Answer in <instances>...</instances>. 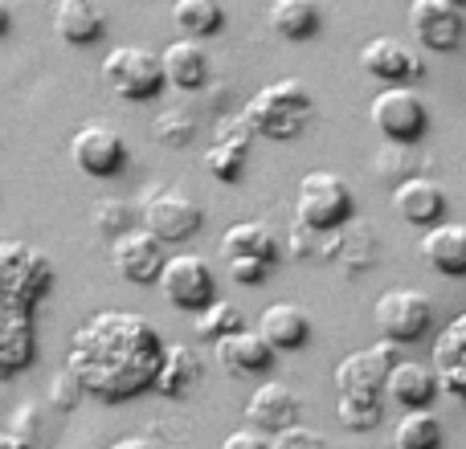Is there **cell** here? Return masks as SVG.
Instances as JSON below:
<instances>
[{
    "label": "cell",
    "instance_id": "cell-1",
    "mask_svg": "<svg viewBox=\"0 0 466 449\" xmlns=\"http://www.w3.org/2000/svg\"><path fill=\"white\" fill-rule=\"evenodd\" d=\"M160 355L164 339L152 319L136 311H95L70 335L66 372L78 380L82 396L123 404L152 388Z\"/></svg>",
    "mask_w": 466,
    "mask_h": 449
},
{
    "label": "cell",
    "instance_id": "cell-2",
    "mask_svg": "<svg viewBox=\"0 0 466 449\" xmlns=\"http://www.w3.org/2000/svg\"><path fill=\"white\" fill-rule=\"evenodd\" d=\"M54 290V265L29 241H0V380L21 376L37 355V306Z\"/></svg>",
    "mask_w": 466,
    "mask_h": 449
},
{
    "label": "cell",
    "instance_id": "cell-3",
    "mask_svg": "<svg viewBox=\"0 0 466 449\" xmlns=\"http://www.w3.org/2000/svg\"><path fill=\"white\" fill-rule=\"evenodd\" d=\"M241 119L249 123L254 135L299 139L315 119V98L299 78H279V82L262 86L254 98H249V106H246Z\"/></svg>",
    "mask_w": 466,
    "mask_h": 449
},
{
    "label": "cell",
    "instance_id": "cell-4",
    "mask_svg": "<svg viewBox=\"0 0 466 449\" xmlns=\"http://www.w3.org/2000/svg\"><path fill=\"white\" fill-rule=\"evenodd\" d=\"M352 217V185L336 172H307L295 193V221L315 233H328Z\"/></svg>",
    "mask_w": 466,
    "mask_h": 449
},
{
    "label": "cell",
    "instance_id": "cell-5",
    "mask_svg": "<svg viewBox=\"0 0 466 449\" xmlns=\"http://www.w3.org/2000/svg\"><path fill=\"white\" fill-rule=\"evenodd\" d=\"M372 323H377L380 339L389 344H418L430 327H434V303L413 286H393L377 298L372 306Z\"/></svg>",
    "mask_w": 466,
    "mask_h": 449
},
{
    "label": "cell",
    "instance_id": "cell-6",
    "mask_svg": "<svg viewBox=\"0 0 466 449\" xmlns=\"http://www.w3.org/2000/svg\"><path fill=\"white\" fill-rule=\"evenodd\" d=\"M103 82L127 103H147L164 90L160 54H152L144 45H115L103 57Z\"/></svg>",
    "mask_w": 466,
    "mask_h": 449
},
{
    "label": "cell",
    "instance_id": "cell-7",
    "mask_svg": "<svg viewBox=\"0 0 466 449\" xmlns=\"http://www.w3.org/2000/svg\"><path fill=\"white\" fill-rule=\"evenodd\" d=\"M369 119L389 144H418L430 127V115H426V103L413 95L410 86H385L372 95V106H369Z\"/></svg>",
    "mask_w": 466,
    "mask_h": 449
},
{
    "label": "cell",
    "instance_id": "cell-8",
    "mask_svg": "<svg viewBox=\"0 0 466 449\" xmlns=\"http://www.w3.org/2000/svg\"><path fill=\"white\" fill-rule=\"evenodd\" d=\"M156 282H160L164 298H168L177 311H201L205 303H213V298H218V278H213V265L205 262L201 254H172V257H164Z\"/></svg>",
    "mask_w": 466,
    "mask_h": 449
},
{
    "label": "cell",
    "instance_id": "cell-9",
    "mask_svg": "<svg viewBox=\"0 0 466 449\" xmlns=\"http://www.w3.org/2000/svg\"><path fill=\"white\" fill-rule=\"evenodd\" d=\"M70 160L82 176L111 180L127 168V139L106 123H82L70 139Z\"/></svg>",
    "mask_w": 466,
    "mask_h": 449
},
{
    "label": "cell",
    "instance_id": "cell-10",
    "mask_svg": "<svg viewBox=\"0 0 466 449\" xmlns=\"http://www.w3.org/2000/svg\"><path fill=\"white\" fill-rule=\"evenodd\" d=\"M139 221H144V229L160 241H188V237H197V229H201L205 209L193 201V196L164 193L160 188V193L144 196V205H139Z\"/></svg>",
    "mask_w": 466,
    "mask_h": 449
},
{
    "label": "cell",
    "instance_id": "cell-11",
    "mask_svg": "<svg viewBox=\"0 0 466 449\" xmlns=\"http://www.w3.org/2000/svg\"><path fill=\"white\" fill-rule=\"evenodd\" d=\"M360 70L369 78L385 82V86H410V82H418L426 74V62H421V54L410 41L372 37L360 45Z\"/></svg>",
    "mask_w": 466,
    "mask_h": 449
},
{
    "label": "cell",
    "instance_id": "cell-12",
    "mask_svg": "<svg viewBox=\"0 0 466 449\" xmlns=\"http://www.w3.org/2000/svg\"><path fill=\"white\" fill-rule=\"evenodd\" d=\"M164 257H168L164 254V241L152 237L147 229H123V233H115V241H111L115 274H119L123 282H136V286L156 282Z\"/></svg>",
    "mask_w": 466,
    "mask_h": 449
},
{
    "label": "cell",
    "instance_id": "cell-13",
    "mask_svg": "<svg viewBox=\"0 0 466 449\" xmlns=\"http://www.w3.org/2000/svg\"><path fill=\"white\" fill-rule=\"evenodd\" d=\"M410 33L421 49L451 54L462 41V8L451 0H410Z\"/></svg>",
    "mask_w": 466,
    "mask_h": 449
},
{
    "label": "cell",
    "instance_id": "cell-14",
    "mask_svg": "<svg viewBox=\"0 0 466 449\" xmlns=\"http://www.w3.org/2000/svg\"><path fill=\"white\" fill-rule=\"evenodd\" d=\"M397 360H401L397 344H389V339H380L377 347H360L336 364V388L339 393H385L389 364Z\"/></svg>",
    "mask_w": 466,
    "mask_h": 449
},
{
    "label": "cell",
    "instance_id": "cell-15",
    "mask_svg": "<svg viewBox=\"0 0 466 449\" xmlns=\"http://www.w3.org/2000/svg\"><path fill=\"white\" fill-rule=\"evenodd\" d=\"M430 368L438 376V388H446L451 396L466 401V311L454 314L434 339L430 352Z\"/></svg>",
    "mask_w": 466,
    "mask_h": 449
},
{
    "label": "cell",
    "instance_id": "cell-16",
    "mask_svg": "<svg viewBox=\"0 0 466 449\" xmlns=\"http://www.w3.org/2000/svg\"><path fill=\"white\" fill-rule=\"evenodd\" d=\"M249 144H254V131H249V123L241 119V115H233L218 127V135H213L209 152H205V168H209L213 180H221V185H233V180L241 176V168H246L249 160Z\"/></svg>",
    "mask_w": 466,
    "mask_h": 449
},
{
    "label": "cell",
    "instance_id": "cell-17",
    "mask_svg": "<svg viewBox=\"0 0 466 449\" xmlns=\"http://www.w3.org/2000/svg\"><path fill=\"white\" fill-rule=\"evenodd\" d=\"M421 262L446 278H466V224L434 221L421 233Z\"/></svg>",
    "mask_w": 466,
    "mask_h": 449
},
{
    "label": "cell",
    "instance_id": "cell-18",
    "mask_svg": "<svg viewBox=\"0 0 466 449\" xmlns=\"http://www.w3.org/2000/svg\"><path fill=\"white\" fill-rule=\"evenodd\" d=\"M213 355H218V364L229 372V376H258V372L270 368L274 352L270 344H266L258 331H226V335L213 339Z\"/></svg>",
    "mask_w": 466,
    "mask_h": 449
},
{
    "label": "cell",
    "instance_id": "cell-19",
    "mask_svg": "<svg viewBox=\"0 0 466 449\" xmlns=\"http://www.w3.org/2000/svg\"><path fill=\"white\" fill-rule=\"evenodd\" d=\"M205 376V364L201 355L193 352L188 344H164V355H160V368L152 376V388L168 401H185L188 393H197Z\"/></svg>",
    "mask_w": 466,
    "mask_h": 449
},
{
    "label": "cell",
    "instance_id": "cell-20",
    "mask_svg": "<svg viewBox=\"0 0 466 449\" xmlns=\"http://www.w3.org/2000/svg\"><path fill=\"white\" fill-rule=\"evenodd\" d=\"M389 205H393L397 217L410 224H434V221H442V213H446V193H442V185L430 176H405V180H397Z\"/></svg>",
    "mask_w": 466,
    "mask_h": 449
},
{
    "label": "cell",
    "instance_id": "cell-21",
    "mask_svg": "<svg viewBox=\"0 0 466 449\" xmlns=\"http://www.w3.org/2000/svg\"><path fill=\"white\" fill-rule=\"evenodd\" d=\"M246 421H249V429L274 434V429L299 421V396L290 393V384H282V380H262L246 401Z\"/></svg>",
    "mask_w": 466,
    "mask_h": 449
},
{
    "label": "cell",
    "instance_id": "cell-22",
    "mask_svg": "<svg viewBox=\"0 0 466 449\" xmlns=\"http://www.w3.org/2000/svg\"><path fill=\"white\" fill-rule=\"evenodd\" d=\"M54 33L66 45H95L106 33V5L103 0H57Z\"/></svg>",
    "mask_w": 466,
    "mask_h": 449
},
{
    "label": "cell",
    "instance_id": "cell-23",
    "mask_svg": "<svg viewBox=\"0 0 466 449\" xmlns=\"http://www.w3.org/2000/svg\"><path fill=\"white\" fill-rule=\"evenodd\" d=\"M160 70H164V86L201 90L209 82V54H205V45L197 37H177L160 54Z\"/></svg>",
    "mask_w": 466,
    "mask_h": 449
},
{
    "label": "cell",
    "instance_id": "cell-24",
    "mask_svg": "<svg viewBox=\"0 0 466 449\" xmlns=\"http://www.w3.org/2000/svg\"><path fill=\"white\" fill-rule=\"evenodd\" d=\"M258 335L270 344V352H299L311 339V319L295 303H270L258 314Z\"/></svg>",
    "mask_w": 466,
    "mask_h": 449
},
{
    "label": "cell",
    "instance_id": "cell-25",
    "mask_svg": "<svg viewBox=\"0 0 466 449\" xmlns=\"http://www.w3.org/2000/svg\"><path fill=\"white\" fill-rule=\"evenodd\" d=\"M385 396H393L401 409H426V404L438 396V376H434V368H430V364H413V360L389 364Z\"/></svg>",
    "mask_w": 466,
    "mask_h": 449
},
{
    "label": "cell",
    "instance_id": "cell-26",
    "mask_svg": "<svg viewBox=\"0 0 466 449\" xmlns=\"http://www.w3.org/2000/svg\"><path fill=\"white\" fill-rule=\"evenodd\" d=\"M221 257H262V262H279V237L266 221H238L221 233Z\"/></svg>",
    "mask_w": 466,
    "mask_h": 449
},
{
    "label": "cell",
    "instance_id": "cell-27",
    "mask_svg": "<svg viewBox=\"0 0 466 449\" xmlns=\"http://www.w3.org/2000/svg\"><path fill=\"white\" fill-rule=\"evenodd\" d=\"M266 25L282 41H307L319 29V0H270Z\"/></svg>",
    "mask_w": 466,
    "mask_h": 449
},
{
    "label": "cell",
    "instance_id": "cell-28",
    "mask_svg": "<svg viewBox=\"0 0 466 449\" xmlns=\"http://www.w3.org/2000/svg\"><path fill=\"white\" fill-rule=\"evenodd\" d=\"M397 449H438L442 445V417L434 409H405V417L393 425Z\"/></svg>",
    "mask_w": 466,
    "mask_h": 449
},
{
    "label": "cell",
    "instance_id": "cell-29",
    "mask_svg": "<svg viewBox=\"0 0 466 449\" xmlns=\"http://www.w3.org/2000/svg\"><path fill=\"white\" fill-rule=\"evenodd\" d=\"M172 25L185 37H209L226 25V8L221 0H172Z\"/></svg>",
    "mask_w": 466,
    "mask_h": 449
},
{
    "label": "cell",
    "instance_id": "cell-30",
    "mask_svg": "<svg viewBox=\"0 0 466 449\" xmlns=\"http://www.w3.org/2000/svg\"><path fill=\"white\" fill-rule=\"evenodd\" d=\"M336 417L344 421V429H352V434H369V429H377L380 417H385L380 393H339Z\"/></svg>",
    "mask_w": 466,
    "mask_h": 449
},
{
    "label": "cell",
    "instance_id": "cell-31",
    "mask_svg": "<svg viewBox=\"0 0 466 449\" xmlns=\"http://www.w3.org/2000/svg\"><path fill=\"white\" fill-rule=\"evenodd\" d=\"M241 327V311L226 298H213V303H205L201 311H193V331L201 339H218L226 335V331H238Z\"/></svg>",
    "mask_w": 466,
    "mask_h": 449
},
{
    "label": "cell",
    "instance_id": "cell-32",
    "mask_svg": "<svg viewBox=\"0 0 466 449\" xmlns=\"http://www.w3.org/2000/svg\"><path fill=\"white\" fill-rule=\"evenodd\" d=\"M152 135H156V144H164V147H188L197 135V123L180 111H164V115H156Z\"/></svg>",
    "mask_w": 466,
    "mask_h": 449
},
{
    "label": "cell",
    "instance_id": "cell-33",
    "mask_svg": "<svg viewBox=\"0 0 466 449\" xmlns=\"http://www.w3.org/2000/svg\"><path fill=\"white\" fill-rule=\"evenodd\" d=\"M270 449H328V442H323L315 429H307V425H299V421H290V425L274 429Z\"/></svg>",
    "mask_w": 466,
    "mask_h": 449
},
{
    "label": "cell",
    "instance_id": "cell-34",
    "mask_svg": "<svg viewBox=\"0 0 466 449\" xmlns=\"http://www.w3.org/2000/svg\"><path fill=\"white\" fill-rule=\"evenodd\" d=\"M270 270L274 262H262V257H229V278L238 286H258V282H266Z\"/></svg>",
    "mask_w": 466,
    "mask_h": 449
},
{
    "label": "cell",
    "instance_id": "cell-35",
    "mask_svg": "<svg viewBox=\"0 0 466 449\" xmlns=\"http://www.w3.org/2000/svg\"><path fill=\"white\" fill-rule=\"evenodd\" d=\"M95 224L103 233H123V229H131V209L123 201H98V209H95Z\"/></svg>",
    "mask_w": 466,
    "mask_h": 449
},
{
    "label": "cell",
    "instance_id": "cell-36",
    "mask_svg": "<svg viewBox=\"0 0 466 449\" xmlns=\"http://www.w3.org/2000/svg\"><path fill=\"white\" fill-rule=\"evenodd\" d=\"M78 396H82L78 380H74L70 372H57V376H54V384H49V401H54V409L70 413L74 404H78Z\"/></svg>",
    "mask_w": 466,
    "mask_h": 449
},
{
    "label": "cell",
    "instance_id": "cell-37",
    "mask_svg": "<svg viewBox=\"0 0 466 449\" xmlns=\"http://www.w3.org/2000/svg\"><path fill=\"white\" fill-rule=\"evenodd\" d=\"M221 449H270V437L262 429H233L226 442H221Z\"/></svg>",
    "mask_w": 466,
    "mask_h": 449
},
{
    "label": "cell",
    "instance_id": "cell-38",
    "mask_svg": "<svg viewBox=\"0 0 466 449\" xmlns=\"http://www.w3.org/2000/svg\"><path fill=\"white\" fill-rule=\"evenodd\" d=\"M0 449H33L29 437H21L16 429H0Z\"/></svg>",
    "mask_w": 466,
    "mask_h": 449
},
{
    "label": "cell",
    "instance_id": "cell-39",
    "mask_svg": "<svg viewBox=\"0 0 466 449\" xmlns=\"http://www.w3.org/2000/svg\"><path fill=\"white\" fill-rule=\"evenodd\" d=\"M106 449H156L147 437H119V442H111Z\"/></svg>",
    "mask_w": 466,
    "mask_h": 449
},
{
    "label": "cell",
    "instance_id": "cell-40",
    "mask_svg": "<svg viewBox=\"0 0 466 449\" xmlns=\"http://www.w3.org/2000/svg\"><path fill=\"white\" fill-rule=\"evenodd\" d=\"M8 25H13V8H8V0H0V37L8 33Z\"/></svg>",
    "mask_w": 466,
    "mask_h": 449
},
{
    "label": "cell",
    "instance_id": "cell-41",
    "mask_svg": "<svg viewBox=\"0 0 466 449\" xmlns=\"http://www.w3.org/2000/svg\"><path fill=\"white\" fill-rule=\"evenodd\" d=\"M451 5H459V8H462V5H466V0H451Z\"/></svg>",
    "mask_w": 466,
    "mask_h": 449
},
{
    "label": "cell",
    "instance_id": "cell-42",
    "mask_svg": "<svg viewBox=\"0 0 466 449\" xmlns=\"http://www.w3.org/2000/svg\"><path fill=\"white\" fill-rule=\"evenodd\" d=\"M438 449H442V445H438Z\"/></svg>",
    "mask_w": 466,
    "mask_h": 449
}]
</instances>
